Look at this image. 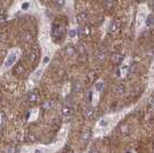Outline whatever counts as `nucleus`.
<instances>
[{
	"label": "nucleus",
	"instance_id": "23",
	"mask_svg": "<svg viewBox=\"0 0 154 153\" xmlns=\"http://www.w3.org/2000/svg\"><path fill=\"white\" fill-rule=\"evenodd\" d=\"M0 129H1V113H0Z\"/></svg>",
	"mask_w": 154,
	"mask_h": 153
},
{
	"label": "nucleus",
	"instance_id": "6",
	"mask_svg": "<svg viewBox=\"0 0 154 153\" xmlns=\"http://www.w3.org/2000/svg\"><path fill=\"white\" fill-rule=\"evenodd\" d=\"M79 35V29H76V28H71L68 30V37L71 39L76 38L77 36Z\"/></svg>",
	"mask_w": 154,
	"mask_h": 153
},
{
	"label": "nucleus",
	"instance_id": "13",
	"mask_svg": "<svg viewBox=\"0 0 154 153\" xmlns=\"http://www.w3.org/2000/svg\"><path fill=\"white\" fill-rule=\"evenodd\" d=\"M94 114V111H93V107H88L85 109V116L86 117H92Z\"/></svg>",
	"mask_w": 154,
	"mask_h": 153
},
{
	"label": "nucleus",
	"instance_id": "1",
	"mask_svg": "<svg viewBox=\"0 0 154 153\" xmlns=\"http://www.w3.org/2000/svg\"><path fill=\"white\" fill-rule=\"evenodd\" d=\"M22 55V51L20 47H13L8 51L7 55L4 60V63L0 67V76L13 68V66L19 61V59Z\"/></svg>",
	"mask_w": 154,
	"mask_h": 153
},
{
	"label": "nucleus",
	"instance_id": "14",
	"mask_svg": "<svg viewBox=\"0 0 154 153\" xmlns=\"http://www.w3.org/2000/svg\"><path fill=\"white\" fill-rule=\"evenodd\" d=\"M122 59H123V57H122L121 54H114V55L112 57V60H113L114 63H120V62L122 61Z\"/></svg>",
	"mask_w": 154,
	"mask_h": 153
},
{
	"label": "nucleus",
	"instance_id": "2",
	"mask_svg": "<svg viewBox=\"0 0 154 153\" xmlns=\"http://www.w3.org/2000/svg\"><path fill=\"white\" fill-rule=\"evenodd\" d=\"M62 145V142L60 140L57 144H53L51 146H44V145H37V146H24L21 149L20 153H53L57 151Z\"/></svg>",
	"mask_w": 154,
	"mask_h": 153
},
{
	"label": "nucleus",
	"instance_id": "8",
	"mask_svg": "<svg viewBox=\"0 0 154 153\" xmlns=\"http://www.w3.org/2000/svg\"><path fill=\"white\" fill-rule=\"evenodd\" d=\"M120 28V22L118 21H113L112 23H111V25H109V32H115L117 31V29Z\"/></svg>",
	"mask_w": 154,
	"mask_h": 153
},
{
	"label": "nucleus",
	"instance_id": "11",
	"mask_svg": "<svg viewBox=\"0 0 154 153\" xmlns=\"http://www.w3.org/2000/svg\"><path fill=\"white\" fill-rule=\"evenodd\" d=\"M66 53H67V55H69V57H74V55L76 54V51H75V48H74L73 46H68V47L66 48Z\"/></svg>",
	"mask_w": 154,
	"mask_h": 153
},
{
	"label": "nucleus",
	"instance_id": "19",
	"mask_svg": "<svg viewBox=\"0 0 154 153\" xmlns=\"http://www.w3.org/2000/svg\"><path fill=\"white\" fill-rule=\"evenodd\" d=\"M84 18H85V14L78 15V22H83V21H84Z\"/></svg>",
	"mask_w": 154,
	"mask_h": 153
},
{
	"label": "nucleus",
	"instance_id": "18",
	"mask_svg": "<svg viewBox=\"0 0 154 153\" xmlns=\"http://www.w3.org/2000/svg\"><path fill=\"white\" fill-rule=\"evenodd\" d=\"M36 99H37V96H36L34 92H31V95L29 96V100H31V101H35Z\"/></svg>",
	"mask_w": 154,
	"mask_h": 153
},
{
	"label": "nucleus",
	"instance_id": "9",
	"mask_svg": "<svg viewBox=\"0 0 154 153\" xmlns=\"http://www.w3.org/2000/svg\"><path fill=\"white\" fill-rule=\"evenodd\" d=\"M98 60H100V61H102V60H105L106 59V50L105 48H100L99 51H98Z\"/></svg>",
	"mask_w": 154,
	"mask_h": 153
},
{
	"label": "nucleus",
	"instance_id": "3",
	"mask_svg": "<svg viewBox=\"0 0 154 153\" xmlns=\"http://www.w3.org/2000/svg\"><path fill=\"white\" fill-rule=\"evenodd\" d=\"M38 4L34 2V1H16L13 4V6L9 9V15H14L18 12L22 13H28V12H32L34 9H36V6Z\"/></svg>",
	"mask_w": 154,
	"mask_h": 153
},
{
	"label": "nucleus",
	"instance_id": "5",
	"mask_svg": "<svg viewBox=\"0 0 154 153\" xmlns=\"http://www.w3.org/2000/svg\"><path fill=\"white\" fill-rule=\"evenodd\" d=\"M38 115H39V108L38 107H35V108H32V109H31V112H30V114H29L28 120H29L30 122L36 121V120H37V117H38Z\"/></svg>",
	"mask_w": 154,
	"mask_h": 153
},
{
	"label": "nucleus",
	"instance_id": "20",
	"mask_svg": "<svg viewBox=\"0 0 154 153\" xmlns=\"http://www.w3.org/2000/svg\"><path fill=\"white\" fill-rule=\"evenodd\" d=\"M90 153H100V152H99L97 149H93V150H91V151H90Z\"/></svg>",
	"mask_w": 154,
	"mask_h": 153
},
{
	"label": "nucleus",
	"instance_id": "22",
	"mask_svg": "<svg viewBox=\"0 0 154 153\" xmlns=\"http://www.w3.org/2000/svg\"><path fill=\"white\" fill-rule=\"evenodd\" d=\"M151 105H152V106L154 107V98L152 99V101H151Z\"/></svg>",
	"mask_w": 154,
	"mask_h": 153
},
{
	"label": "nucleus",
	"instance_id": "7",
	"mask_svg": "<svg viewBox=\"0 0 154 153\" xmlns=\"http://www.w3.org/2000/svg\"><path fill=\"white\" fill-rule=\"evenodd\" d=\"M94 89H96V92H101L104 89H105V82L104 81H98L94 85Z\"/></svg>",
	"mask_w": 154,
	"mask_h": 153
},
{
	"label": "nucleus",
	"instance_id": "4",
	"mask_svg": "<svg viewBox=\"0 0 154 153\" xmlns=\"http://www.w3.org/2000/svg\"><path fill=\"white\" fill-rule=\"evenodd\" d=\"M39 40L43 47H46L47 44L50 43V31H48V25L45 24L43 27V29L40 30V35H39Z\"/></svg>",
	"mask_w": 154,
	"mask_h": 153
},
{
	"label": "nucleus",
	"instance_id": "15",
	"mask_svg": "<svg viewBox=\"0 0 154 153\" xmlns=\"http://www.w3.org/2000/svg\"><path fill=\"white\" fill-rule=\"evenodd\" d=\"M62 113L64 116H68V115L71 114V108L69 107V106H66V107H63V109H62Z\"/></svg>",
	"mask_w": 154,
	"mask_h": 153
},
{
	"label": "nucleus",
	"instance_id": "21",
	"mask_svg": "<svg viewBox=\"0 0 154 153\" xmlns=\"http://www.w3.org/2000/svg\"><path fill=\"white\" fill-rule=\"evenodd\" d=\"M150 7H151V8H152V9H153V11H154V2H152V4H150Z\"/></svg>",
	"mask_w": 154,
	"mask_h": 153
},
{
	"label": "nucleus",
	"instance_id": "16",
	"mask_svg": "<svg viewBox=\"0 0 154 153\" xmlns=\"http://www.w3.org/2000/svg\"><path fill=\"white\" fill-rule=\"evenodd\" d=\"M124 90H125V88H124L123 84H118V85L116 86V92H117V93H122V92H124Z\"/></svg>",
	"mask_w": 154,
	"mask_h": 153
},
{
	"label": "nucleus",
	"instance_id": "17",
	"mask_svg": "<svg viewBox=\"0 0 154 153\" xmlns=\"http://www.w3.org/2000/svg\"><path fill=\"white\" fill-rule=\"evenodd\" d=\"M69 92V85L68 84H66L64 85V88H63V96H67V93Z\"/></svg>",
	"mask_w": 154,
	"mask_h": 153
},
{
	"label": "nucleus",
	"instance_id": "12",
	"mask_svg": "<svg viewBox=\"0 0 154 153\" xmlns=\"http://www.w3.org/2000/svg\"><path fill=\"white\" fill-rule=\"evenodd\" d=\"M120 130H121V134L123 135V136H128V135L130 134V129L127 126H121Z\"/></svg>",
	"mask_w": 154,
	"mask_h": 153
},
{
	"label": "nucleus",
	"instance_id": "10",
	"mask_svg": "<svg viewBox=\"0 0 154 153\" xmlns=\"http://www.w3.org/2000/svg\"><path fill=\"white\" fill-rule=\"evenodd\" d=\"M146 25L147 27H154V14H151L146 19Z\"/></svg>",
	"mask_w": 154,
	"mask_h": 153
}]
</instances>
